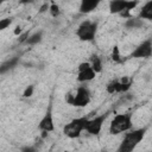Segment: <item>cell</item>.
Masks as SVG:
<instances>
[{"label":"cell","mask_w":152,"mask_h":152,"mask_svg":"<svg viewBox=\"0 0 152 152\" xmlns=\"http://www.w3.org/2000/svg\"><path fill=\"white\" fill-rule=\"evenodd\" d=\"M145 133H146V127L129 131L128 133L125 134L120 146L118 147V151L119 152H131V151H133L138 146V144L144 139Z\"/></svg>","instance_id":"cell-1"},{"label":"cell","mask_w":152,"mask_h":152,"mask_svg":"<svg viewBox=\"0 0 152 152\" xmlns=\"http://www.w3.org/2000/svg\"><path fill=\"white\" fill-rule=\"evenodd\" d=\"M133 122H132V114L131 113H122L116 114L109 125V133L112 135L120 134L122 132H128L132 129Z\"/></svg>","instance_id":"cell-2"},{"label":"cell","mask_w":152,"mask_h":152,"mask_svg":"<svg viewBox=\"0 0 152 152\" xmlns=\"http://www.w3.org/2000/svg\"><path fill=\"white\" fill-rule=\"evenodd\" d=\"M65 100L69 104L81 108V107H86L87 104H89L91 100V95H90L89 89L86 86H81L76 89L75 94H68L65 96Z\"/></svg>","instance_id":"cell-3"},{"label":"cell","mask_w":152,"mask_h":152,"mask_svg":"<svg viewBox=\"0 0 152 152\" xmlns=\"http://www.w3.org/2000/svg\"><path fill=\"white\" fill-rule=\"evenodd\" d=\"M89 118L87 116H81V118H75L71 121H69L66 125L63 127V133L70 139H76L81 135L83 131H86V124Z\"/></svg>","instance_id":"cell-4"},{"label":"cell","mask_w":152,"mask_h":152,"mask_svg":"<svg viewBox=\"0 0 152 152\" xmlns=\"http://www.w3.org/2000/svg\"><path fill=\"white\" fill-rule=\"evenodd\" d=\"M138 2V0H110L109 12L112 14H121L125 18H129V12L135 8Z\"/></svg>","instance_id":"cell-5"},{"label":"cell","mask_w":152,"mask_h":152,"mask_svg":"<svg viewBox=\"0 0 152 152\" xmlns=\"http://www.w3.org/2000/svg\"><path fill=\"white\" fill-rule=\"evenodd\" d=\"M96 32H97V23L84 20L78 25L76 30V36L82 42H93L95 39Z\"/></svg>","instance_id":"cell-6"},{"label":"cell","mask_w":152,"mask_h":152,"mask_svg":"<svg viewBox=\"0 0 152 152\" xmlns=\"http://www.w3.org/2000/svg\"><path fill=\"white\" fill-rule=\"evenodd\" d=\"M108 112L104 113V114H101V115H96L91 119H88L87 124H86V132H88L90 135H97L101 129H102V126L108 116Z\"/></svg>","instance_id":"cell-7"},{"label":"cell","mask_w":152,"mask_h":152,"mask_svg":"<svg viewBox=\"0 0 152 152\" xmlns=\"http://www.w3.org/2000/svg\"><path fill=\"white\" fill-rule=\"evenodd\" d=\"M95 76H96V72L94 71L89 62H82L78 64L77 66V81L78 82L81 83L89 82L94 80Z\"/></svg>","instance_id":"cell-8"},{"label":"cell","mask_w":152,"mask_h":152,"mask_svg":"<svg viewBox=\"0 0 152 152\" xmlns=\"http://www.w3.org/2000/svg\"><path fill=\"white\" fill-rule=\"evenodd\" d=\"M152 56V39H145L141 42L129 55L131 58H148Z\"/></svg>","instance_id":"cell-9"},{"label":"cell","mask_w":152,"mask_h":152,"mask_svg":"<svg viewBox=\"0 0 152 152\" xmlns=\"http://www.w3.org/2000/svg\"><path fill=\"white\" fill-rule=\"evenodd\" d=\"M38 128L42 132H52L55 129V124H53V116H52V110H51V106H49L46 113L44 114V116L40 119L39 124H38Z\"/></svg>","instance_id":"cell-10"},{"label":"cell","mask_w":152,"mask_h":152,"mask_svg":"<svg viewBox=\"0 0 152 152\" xmlns=\"http://www.w3.org/2000/svg\"><path fill=\"white\" fill-rule=\"evenodd\" d=\"M101 0H81L78 11L82 14H88L90 12H93L95 8H97Z\"/></svg>","instance_id":"cell-11"},{"label":"cell","mask_w":152,"mask_h":152,"mask_svg":"<svg viewBox=\"0 0 152 152\" xmlns=\"http://www.w3.org/2000/svg\"><path fill=\"white\" fill-rule=\"evenodd\" d=\"M18 62H19V57H18V56H14V57H11V58L6 59L5 62H2V64H1V66H0V72H1V74L7 72L8 70H11V69H13L14 66H17Z\"/></svg>","instance_id":"cell-12"},{"label":"cell","mask_w":152,"mask_h":152,"mask_svg":"<svg viewBox=\"0 0 152 152\" xmlns=\"http://www.w3.org/2000/svg\"><path fill=\"white\" fill-rule=\"evenodd\" d=\"M139 18L146 19V20H152V0L147 1L140 10L139 12Z\"/></svg>","instance_id":"cell-13"},{"label":"cell","mask_w":152,"mask_h":152,"mask_svg":"<svg viewBox=\"0 0 152 152\" xmlns=\"http://www.w3.org/2000/svg\"><path fill=\"white\" fill-rule=\"evenodd\" d=\"M89 63H90L91 68L94 69V71H95L96 74H99V72L102 71V61H101V58H100L97 55H95V53L91 55Z\"/></svg>","instance_id":"cell-14"},{"label":"cell","mask_w":152,"mask_h":152,"mask_svg":"<svg viewBox=\"0 0 152 152\" xmlns=\"http://www.w3.org/2000/svg\"><path fill=\"white\" fill-rule=\"evenodd\" d=\"M106 90L109 94H115V93H121V81L119 80H113L106 86Z\"/></svg>","instance_id":"cell-15"},{"label":"cell","mask_w":152,"mask_h":152,"mask_svg":"<svg viewBox=\"0 0 152 152\" xmlns=\"http://www.w3.org/2000/svg\"><path fill=\"white\" fill-rule=\"evenodd\" d=\"M125 26L127 28H139L142 26V19L139 17H129L127 21L125 23Z\"/></svg>","instance_id":"cell-16"},{"label":"cell","mask_w":152,"mask_h":152,"mask_svg":"<svg viewBox=\"0 0 152 152\" xmlns=\"http://www.w3.org/2000/svg\"><path fill=\"white\" fill-rule=\"evenodd\" d=\"M42 39H43V31H37V32H34V33L28 36V38L26 39L25 44H27V45H36V44L40 43Z\"/></svg>","instance_id":"cell-17"},{"label":"cell","mask_w":152,"mask_h":152,"mask_svg":"<svg viewBox=\"0 0 152 152\" xmlns=\"http://www.w3.org/2000/svg\"><path fill=\"white\" fill-rule=\"evenodd\" d=\"M49 11H50V14L52 15V17H58L59 15V6L57 5V4H51L50 5V8H49Z\"/></svg>","instance_id":"cell-18"},{"label":"cell","mask_w":152,"mask_h":152,"mask_svg":"<svg viewBox=\"0 0 152 152\" xmlns=\"http://www.w3.org/2000/svg\"><path fill=\"white\" fill-rule=\"evenodd\" d=\"M12 24V18H5L0 20V30H5L10 25Z\"/></svg>","instance_id":"cell-19"},{"label":"cell","mask_w":152,"mask_h":152,"mask_svg":"<svg viewBox=\"0 0 152 152\" xmlns=\"http://www.w3.org/2000/svg\"><path fill=\"white\" fill-rule=\"evenodd\" d=\"M33 90H34V86L30 84V86H28V87H26V89L24 90V93H23V96H24V97H30V96H32V94H33Z\"/></svg>","instance_id":"cell-20"},{"label":"cell","mask_w":152,"mask_h":152,"mask_svg":"<svg viewBox=\"0 0 152 152\" xmlns=\"http://www.w3.org/2000/svg\"><path fill=\"white\" fill-rule=\"evenodd\" d=\"M112 59L114 62H120V53H119V49L118 46H114L113 52H112Z\"/></svg>","instance_id":"cell-21"},{"label":"cell","mask_w":152,"mask_h":152,"mask_svg":"<svg viewBox=\"0 0 152 152\" xmlns=\"http://www.w3.org/2000/svg\"><path fill=\"white\" fill-rule=\"evenodd\" d=\"M28 36H30V34H28V31L24 32L23 34H20V36H19V38H18V42H19V43H25V42H26V39L28 38Z\"/></svg>","instance_id":"cell-22"},{"label":"cell","mask_w":152,"mask_h":152,"mask_svg":"<svg viewBox=\"0 0 152 152\" xmlns=\"http://www.w3.org/2000/svg\"><path fill=\"white\" fill-rule=\"evenodd\" d=\"M21 151L32 152V151H36V147H32V146H26V147H21Z\"/></svg>","instance_id":"cell-23"},{"label":"cell","mask_w":152,"mask_h":152,"mask_svg":"<svg viewBox=\"0 0 152 152\" xmlns=\"http://www.w3.org/2000/svg\"><path fill=\"white\" fill-rule=\"evenodd\" d=\"M49 8H50V6H48V4H44V5L40 7L39 12H40V13H43V12H45V11H46V10H49Z\"/></svg>","instance_id":"cell-24"},{"label":"cell","mask_w":152,"mask_h":152,"mask_svg":"<svg viewBox=\"0 0 152 152\" xmlns=\"http://www.w3.org/2000/svg\"><path fill=\"white\" fill-rule=\"evenodd\" d=\"M19 4H23V5H26V4H32L34 0H18Z\"/></svg>","instance_id":"cell-25"},{"label":"cell","mask_w":152,"mask_h":152,"mask_svg":"<svg viewBox=\"0 0 152 152\" xmlns=\"http://www.w3.org/2000/svg\"><path fill=\"white\" fill-rule=\"evenodd\" d=\"M0 1H1V2H5V1H7V0H0Z\"/></svg>","instance_id":"cell-26"}]
</instances>
